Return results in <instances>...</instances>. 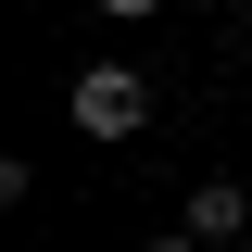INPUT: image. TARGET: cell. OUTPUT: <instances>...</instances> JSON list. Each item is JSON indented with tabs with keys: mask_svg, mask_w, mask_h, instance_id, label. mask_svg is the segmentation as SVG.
Returning <instances> with one entry per match:
<instances>
[{
	"mask_svg": "<svg viewBox=\"0 0 252 252\" xmlns=\"http://www.w3.org/2000/svg\"><path fill=\"white\" fill-rule=\"evenodd\" d=\"M76 139H101V152H126V139H139V126H152V76H139V63H76Z\"/></svg>",
	"mask_w": 252,
	"mask_h": 252,
	"instance_id": "6da1fadb",
	"label": "cell"
},
{
	"mask_svg": "<svg viewBox=\"0 0 252 252\" xmlns=\"http://www.w3.org/2000/svg\"><path fill=\"white\" fill-rule=\"evenodd\" d=\"M240 227H252V189H240V177H189V240H215V252H227Z\"/></svg>",
	"mask_w": 252,
	"mask_h": 252,
	"instance_id": "7a4b0ae2",
	"label": "cell"
},
{
	"mask_svg": "<svg viewBox=\"0 0 252 252\" xmlns=\"http://www.w3.org/2000/svg\"><path fill=\"white\" fill-rule=\"evenodd\" d=\"M139 252H215V240H189V227H164V240H139Z\"/></svg>",
	"mask_w": 252,
	"mask_h": 252,
	"instance_id": "3957f363",
	"label": "cell"
},
{
	"mask_svg": "<svg viewBox=\"0 0 252 252\" xmlns=\"http://www.w3.org/2000/svg\"><path fill=\"white\" fill-rule=\"evenodd\" d=\"M101 13H114V26H139V13H164V0H101Z\"/></svg>",
	"mask_w": 252,
	"mask_h": 252,
	"instance_id": "277c9868",
	"label": "cell"
}]
</instances>
